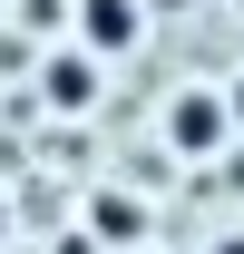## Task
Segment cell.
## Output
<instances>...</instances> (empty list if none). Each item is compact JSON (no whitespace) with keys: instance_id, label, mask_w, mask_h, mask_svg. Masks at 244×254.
Here are the masks:
<instances>
[{"instance_id":"6da1fadb","label":"cell","mask_w":244,"mask_h":254,"mask_svg":"<svg viewBox=\"0 0 244 254\" xmlns=\"http://www.w3.org/2000/svg\"><path fill=\"white\" fill-rule=\"evenodd\" d=\"M225 147H235V118H225V98H215V88H176V98H166V157L215 166Z\"/></svg>"},{"instance_id":"7a4b0ae2","label":"cell","mask_w":244,"mask_h":254,"mask_svg":"<svg viewBox=\"0 0 244 254\" xmlns=\"http://www.w3.org/2000/svg\"><path fill=\"white\" fill-rule=\"evenodd\" d=\"M98 98H108V59H88L78 39L39 59V108H49V118H88Z\"/></svg>"},{"instance_id":"3957f363","label":"cell","mask_w":244,"mask_h":254,"mask_svg":"<svg viewBox=\"0 0 244 254\" xmlns=\"http://www.w3.org/2000/svg\"><path fill=\"white\" fill-rule=\"evenodd\" d=\"M68 39H78L88 59H127V49L147 39V10H137V0H78V10H68Z\"/></svg>"},{"instance_id":"277c9868","label":"cell","mask_w":244,"mask_h":254,"mask_svg":"<svg viewBox=\"0 0 244 254\" xmlns=\"http://www.w3.org/2000/svg\"><path fill=\"white\" fill-rule=\"evenodd\" d=\"M156 235V205L147 195H127V186H88V245H147Z\"/></svg>"},{"instance_id":"5b68a950","label":"cell","mask_w":244,"mask_h":254,"mask_svg":"<svg viewBox=\"0 0 244 254\" xmlns=\"http://www.w3.org/2000/svg\"><path fill=\"white\" fill-rule=\"evenodd\" d=\"M215 98H225V118H235V137H244V68H235V78H225Z\"/></svg>"},{"instance_id":"8992f818","label":"cell","mask_w":244,"mask_h":254,"mask_svg":"<svg viewBox=\"0 0 244 254\" xmlns=\"http://www.w3.org/2000/svg\"><path fill=\"white\" fill-rule=\"evenodd\" d=\"M205 254H244V225H225V235H205Z\"/></svg>"},{"instance_id":"52a82bcc","label":"cell","mask_w":244,"mask_h":254,"mask_svg":"<svg viewBox=\"0 0 244 254\" xmlns=\"http://www.w3.org/2000/svg\"><path fill=\"white\" fill-rule=\"evenodd\" d=\"M0 245H10V195H0Z\"/></svg>"}]
</instances>
